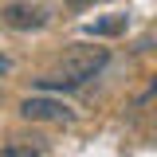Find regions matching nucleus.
Returning a JSON list of instances; mask_svg holds the SVG:
<instances>
[{"instance_id": "20e7f679", "label": "nucleus", "mask_w": 157, "mask_h": 157, "mask_svg": "<svg viewBox=\"0 0 157 157\" xmlns=\"http://www.w3.org/2000/svg\"><path fill=\"white\" fill-rule=\"evenodd\" d=\"M126 28V16H114V20H98V24H90V32L94 36H118Z\"/></svg>"}, {"instance_id": "7ed1b4c3", "label": "nucleus", "mask_w": 157, "mask_h": 157, "mask_svg": "<svg viewBox=\"0 0 157 157\" xmlns=\"http://www.w3.org/2000/svg\"><path fill=\"white\" fill-rule=\"evenodd\" d=\"M0 24L12 28V32H39L47 24V12L36 4H4L0 8Z\"/></svg>"}, {"instance_id": "f257e3e1", "label": "nucleus", "mask_w": 157, "mask_h": 157, "mask_svg": "<svg viewBox=\"0 0 157 157\" xmlns=\"http://www.w3.org/2000/svg\"><path fill=\"white\" fill-rule=\"evenodd\" d=\"M106 63H110V51H106V47H75V51H67L63 63H59V78H67L71 86H82V82H90Z\"/></svg>"}, {"instance_id": "423d86ee", "label": "nucleus", "mask_w": 157, "mask_h": 157, "mask_svg": "<svg viewBox=\"0 0 157 157\" xmlns=\"http://www.w3.org/2000/svg\"><path fill=\"white\" fill-rule=\"evenodd\" d=\"M8 71H12V59H8V55H0V75H8Z\"/></svg>"}, {"instance_id": "f03ea898", "label": "nucleus", "mask_w": 157, "mask_h": 157, "mask_svg": "<svg viewBox=\"0 0 157 157\" xmlns=\"http://www.w3.org/2000/svg\"><path fill=\"white\" fill-rule=\"evenodd\" d=\"M20 114L28 122H71V110L51 94H32L20 102Z\"/></svg>"}, {"instance_id": "0eeeda50", "label": "nucleus", "mask_w": 157, "mask_h": 157, "mask_svg": "<svg viewBox=\"0 0 157 157\" xmlns=\"http://www.w3.org/2000/svg\"><path fill=\"white\" fill-rule=\"evenodd\" d=\"M71 4H86V0H71Z\"/></svg>"}, {"instance_id": "39448f33", "label": "nucleus", "mask_w": 157, "mask_h": 157, "mask_svg": "<svg viewBox=\"0 0 157 157\" xmlns=\"http://www.w3.org/2000/svg\"><path fill=\"white\" fill-rule=\"evenodd\" d=\"M4 157H36V149H28V145H4Z\"/></svg>"}]
</instances>
